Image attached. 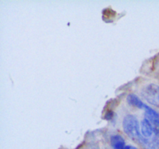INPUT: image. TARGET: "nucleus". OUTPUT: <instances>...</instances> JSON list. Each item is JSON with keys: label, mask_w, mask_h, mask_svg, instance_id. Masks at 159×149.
<instances>
[{"label": "nucleus", "mask_w": 159, "mask_h": 149, "mask_svg": "<svg viewBox=\"0 0 159 149\" xmlns=\"http://www.w3.org/2000/svg\"><path fill=\"white\" fill-rule=\"evenodd\" d=\"M141 133L138 144L144 149H159V130L145 118L141 121Z\"/></svg>", "instance_id": "1"}, {"label": "nucleus", "mask_w": 159, "mask_h": 149, "mask_svg": "<svg viewBox=\"0 0 159 149\" xmlns=\"http://www.w3.org/2000/svg\"><path fill=\"white\" fill-rule=\"evenodd\" d=\"M123 127L129 138L136 142H139L141 138V127L136 116L130 114L127 115L123 120Z\"/></svg>", "instance_id": "2"}, {"label": "nucleus", "mask_w": 159, "mask_h": 149, "mask_svg": "<svg viewBox=\"0 0 159 149\" xmlns=\"http://www.w3.org/2000/svg\"><path fill=\"white\" fill-rule=\"evenodd\" d=\"M144 110L145 119H147L154 127L159 130V113L148 105Z\"/></svg>", "instance_id": "3"}, {"label": "nucleus", "mask_w": 159, "mask_h": 149, "mask_svg": "<svg viewBox=\"0 0 159 149\" xmlns=\"http://www.w3.org/2000/svg\"><path fill=\"white\" fill-rule=\"evenodd\" d=\"M127 102L130 104V106H133L137 107V108L142 109V110H144L147 105H146L144 102H143V101H141L136 95L134 94H130L128 95L127 98Z\"/></svg>", "instance_id": "4"}, {"label": "nucleus", "mask_w": 159, "mask_h": 149, "mask_svg": "<svg viewBox=\"0 0 159 149\" xmlns=\"http://www.w3.org/2000/svg\"><path fill=\"white\" fill-rule=\"evenodd\" d=\"M110 141L113 149H125V141L120 135H113Z\"/></svg>", "instance_id": "5"}, {"label": "nucleus", "mask_w": 159, "mask_h": 149, "mask_svg": "<svg viewBox=\"0 0 159 149\" xmlns=\"http://www.w3.org/2000/svg\"><path fill=\"white\" fill-rule=\"evenodd\" d=\"M106 117H107V119H110V118H112V117H113V113H112V112H110V113H107V116H106Z\"/></svg>", "instance_id": "6"}, {"label": "nucleus", "mask_w": 159, "mask_h": 149, "mask_svg": "<svg viewBox=\"0 0 159 149\" xmlns=\"http://www.w3.org/2000/svg\"><path fill=\"white\" fill-rule=\"evenodd\" d=\"M125 149H138L137 147H134V146H130V145H128V146H126Z\"/></svg>", "instance_id": "7"}, {"label": "nucleus", "mask_w": 159, "mask_h": 149, "mask_svg": "<svg viewBox=\"0 0 159 149\" xmlns=\"http://www.w3.org/2000/svg\"><path fill=\"white\" fill-rule=\"evenodd\" d=\"M158 100L159 101V89H158Z\"/></svg>", "instance_id": "8"}]
</instances>
